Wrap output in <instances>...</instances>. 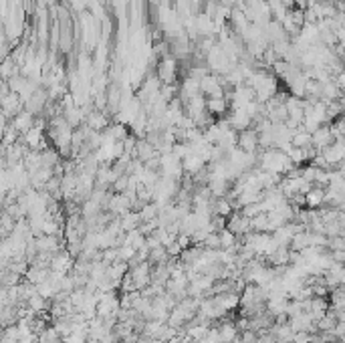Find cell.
<instances>
[{
  "instance_id": "obj_1",
  "label": "cell",
  "mask_w": 345,
  "mask_h": 343,
  "mask_svg": "<svg viewBox=\"0 0 345 343\" xmlns=\"http://www.w3.org/2000/svg\"><path fill=\"white\" fill-rule=\"evenodd\" d=\"M218 331H220V343H230L240 337V335H238V327H236V323H232V321H220Z\"/></svg>"
},
{
  "instance_id": "obj_2",
  "label": "cell",
  "mask_w": 345,
  "mask_h": 343,
  "mask_svg": "<svg viewBox=\"0 0 345 343\" xmlns=\"http://www.w3.org/2000/svg\"><path fill=\"white\" fill-rule=\"evenodd\" d=\"M325 198H327V192H325L323 188H311V190L305 194V204H307L309 208H317V206H321V204L325 202Z\"/></svg>"
},
{
  "instance_id": "obj_3",
  "label": "cell",
  "mask_w": 345,
  "mask_h": 343,
  "mask_svg": "<svg viewBox=\"0 0 345 343\" xmlns=\"http://www.w3.org/2000/svg\"><path fill=\"white\" fill-rule=\"evenodd\" d=\"M240 148H242V152H252L256 146H258V139H254V133H250V131H246V133H242L240 135Z\"/></svg>"
},
{
  "instance_id": "obj_4",
  "label": "cell",
  "mask_w": 345,
  "mask_h": 343,
  "mask_svg": "<svg viewBox=\"0 0 345 343\" xmlns=\"http://www.w3.org/2000/svg\"><path fill=\"white\" fill-rule=\"evenodd\" d=\"M230 212H232V206H230V202H224V200H220L218 204H216V214L218 216H228Z\"/></svg>"
},
{
  "instance_id": "obj_5",
  "label": "cell",
  "mask_w": 345,
  "mask_h": 343,
  "mask_svg": "<svg viewBox=\"0 0 345 343\" xmlns=\"http://www.w3.org/2000/svg\"><path fill=\"white\" fill-rule=\"evenodd\" d=\"M331 256H333V261H335V263L345 265V250H333V252H331Z\"/></svg>"
},
{
  "instance_id": "obj_6",
  "label": "cell",
  "mask_w": 345,
  "mask_h": 343,
  "mask_svg": "<svg viewBox=\"0 0 345 343\" xmlns=\"http://www.w3.org/2000/svg\"><path fill=\"white\" fill-rule=\"evenodd\" d=\"M309 343H325V341H323V339H319V337L315 335V339H311V341H309Z\"/></svg>"
}]
</instances>
